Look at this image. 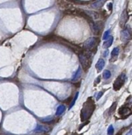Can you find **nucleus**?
<instances>
[{
    "label": "nucleus",
    "instance_id": "obj_14",
    "mask_svg": "<svg viewBox=\"0 0 132 135\" xmlns=\"http://www.w3.org/2000/svg\"><path fill=\"white\" fill-rule=\"evenodd\" d=\"M78 92H76L75 96H74V97L73 98V100H72V101H71V104H70V106H69V109H71L72 107H74V105L75 104V102H76L77 99H78Z\"/></svg>",
    "mask_w": 132,
    "mask_h": 135
},
{
    "label": "nucleus",
    "instance_id": "obj_20",
    "mask_svg": "<svg viewBox=\"0 0 132 135\" xmlns=\"http://www.w3.org/2000/svg\"><path fill=\"white\" fill-rule=\"evenodd\" d=\"M109 35H110V30L106 31L103 36V40H107L109 37Z\"/></svg>",
    "mask_w": 132,
    "mask_h": 135
},
{
    "label": "nucleus",
    "instance_id": "obj_6",
    "mask_svg": "<svg viewBox=\"0 0 132 135\" xmlns=\"http://www.w3.org/2000/svg\"><path fill=\"white\" fill-rule=\"evenodd\" d=\"M50 130H51V127L50 126H46V125L38 124V125H36V127H35L33 131L35 133L41 134V133H48V132H49Z\"/></svg>",
    "mask_w": 132,
    "mask_h": 135
},
{
    "label": "nucleus",
    "instance_id": "obj_24",
    "mask_svg": "<svg viewBox=\"0 0 132 135\" xmlns=\"http://www.w3.org/2000/svg\"><path fill=\"white\" fill-rule=\"evenodd\" d=\"M126 135H132V129H131V130H130V131H129L128 133Z\"/></svg>",
    "mask_w": 132,
    "mask_h": 135
},
{
    "label": "nucleus",
    "instance_id": "obj_9",
    "mask_svg": "<svg viewBox=\"0 0 132 135\" xmlns=\"http://www.w3.org/2000/svg\"><path fill=\"white\" fill-rule=\"evenodd\" d=\"M107 0H95L93 3L91 4V6L93 8H101L104 6V4L105 3Z\"/></svg>",
    "mask_w": 132,
    "mask_h": 135
},
{
    "label": "nucleus",
    "instance_id": "obj_19",
    "mask_svg": "<svg viewBox=\"0 0 132 135\" xmlns=\"http://www.w3.org/2000/svg\"><path fill=\"white\" fill-rule=\"evenodd\" d=\"M107 134H108V135H113L114 134V128L113 126H109L108 129V131H107Z\"/></svg>",
    "mask_w": 132,
    "mask_h": 135
},
{
    "label": "nucleus",
    "instance_id": "obj_4",
    "mask_svg": "<svg viewBox=\"0 0 132 135\" xmlns=\"http://www.w3.org/2000/svg\"><path fill=\"white\" fill-rule=\"evenodd\" d=\"M120 39L124 43L128 42L131 39V33L128 29H124L120 33Z\"/></svg>",
    "mask_w": 132,
    "mask_h": 135
},
{
    "label": "nucleus",
    "instance_id": "obj_8",
    "mask_svg": "<svg viewBox=\"0 0 132 135\" xmlns=\"http://www.w3.org/2000/svg\"><path fill=\"white\" fill-rule=\"evenodd\" d=\"M131 111L128 107H123L119 109V114L122 115L123 117H127L129 115H131Z\"/></svg>",
    "mask_w": 132,
    "mask_h": 135
},
{
    "label": "nucleus",
    "instance_id": "obj_25",
    "mask_svg": "<svg viewBox=\"0 0 132 135\" xmlns=\"http://www.w3.org/2000/svg\"><path fill=\"white\" fill-rule=\"evenodd\" d=\"M99 82H100V77H97V79H96V83H95V85H96L97 83H99Z\"/></svg>",
    "mask_w": 132,
    "mask_h": 135
},
{
    "label": "nucleus",
    "instance_id": "obj_17",
    "mask_svg": "<svg viewBox=\"0 0 132 135\" xmlns=\"http://www.w3.org/2000/svg\"><path fill=\"white\" fill-rule=\"evenodd\" d=\"M41 121L43 122H45V123H48V122H51V121H53V118L51 116H48V117L44 118V119H42Z\"/></svg>",
    "mask_w": 132,
    "mask_h": 135
},
{
    "label": "nucleus",
    "instance_id": "obj_26",
    "mask_svg": "<svg viewBox=\"0 0 132 135\" xmlns=\"http://www.w3.org/2000/svg\"><path fill=\"white\" fill-rule=\"evenodd\" d=\"M73 135H74V134H73Z\"/></svg>",
    "mask_w": 132,
    "mask_h": 135
},
{
    "label": "nucleus",
    "instance_id": "obj_11",
    "mask_svg": "<svg viewBox=\"0 0 132 135\" xmlns=\"http://www.w3.org/2000/svg\"><path fill=\"white\" fill-rule=\"evenodd\" d=\"M81 67H78L75 73L74 74L73 77H72V81H73V82H77V81L81 77Z\"/></svg>",
    "mask_w": 132,
    "mask_h": 135
},
{
    "label": "nucleus",
    "instance_id": "obj_21",
    "mask_svg": "<svg viewBox=\"0 0 132 135\" xmlns=\"http://www.w3.org/2000/svg\"><path fill=\"white\" fill-rule=\"evenodd\" d=\"M116 103L115 102L112 105V107H110V109H109V114H111V113L113 111V108H116Z\"/></svg>",
    "mask_w": 132,
    "mask_h": 135
},
{
    "label": "nucleus",
    "instance_id": "obj_13",
    "mask_svg": "<svg viewBox=\"0 0 132 135\" xmlns=\"http://www.w3.org/2000/svg\"><path fill=\"white\" fill-rule=\"evenodd\" d=\"M112 42H113V37L112 36H109L106 40L105 42L104 43V48H108L109 47H111V45L112 44Z\"/></svg>",
    "mask_w": 132,
    "mask_h": 135
},
{
    "label": "nucleus",
    "instance_id": "obj_7",
    "mask_svg": "<svg viewBox=\"0 0 132 135\" xmlns=\"http://www.w3.org/2000/svg\"><path fill=\"white\" fill-rule=\"evenodd\" d=\"M128 20V14L127 10H124L120 16V20H119V25L121 28H123L127 24V21Z\"/></svg>",
    "mask_w": 132,
    "mask_h": 135
},
{
    "label": "nucleus",
    "instance_id": "obj_5",
    "mask_svg": "<svg viewBox=\"0 0 132 135\" xmlns=\"http://www.w3.org/2000/svg\"><path fill=\"white\" fill-rule=\"evenodd\" d=\"M96 43V38L90 37V38L87 39V40L85 41L83 43V47L85 49H86V50H90V49H92L94 46H95Z\"/></svg>",
    "mask_w": 132,
    "mask_h": 135
},
{
    "label": "nucleus",
    "instance_id": "obj_10",
    "mask_svg": "<svg viewBox=\"0 0 132 135\" xmlns=\"http://www.w3.org/2000/svg\"><path fill=\"white\" fill-rule=\"evenodd\" d=\"M104 65H105L104 60L103 59V58H100V59L97 61V63H96V70H97L98 72H100V71H101L102 70H103Z\"/></svg>",
    "mask_w": 132,
    "mask_h": 135
},
{
    "label": "nucleus",
    "instance_id": "obj_23",
    "mask_svg": "<svg viewBox=\"0 0 132 135\" xmlns=\"http://www.w3.org/2000/svg\"><path fill=\"white\" fill-rule=\"evenodd\" d=\"M108 55V50H106L105 51H104V57H107Z\"/></svg>",
    "mask_w": 132,
    "mask_h": 135
},
{
    "label": "nucleus",
    "instance_id": "obj_16",
    "mask_svg": "<svg viewBox=\"0 0 132 135\" xmlns=\"http://www.w3.org/2000/svg\"><path fill=\"white\" fill-rule=\"evenodd\" d=\"M119 53V48H118V47H116V48H115L112 50V57L114 58V57H117Z\"/></svg>",
    "mask_w": 132,
    "mask_h": 135
},
{
    "label": "nucleus",
    "instance_id": "obj_22",
    "mask_svg": "<svg viewBox=\"0 0 132 135\" xmlns=\"http://www.w3.org/2000/svg\"><path fill=\"white\" fill-rule=\"evenodd\" d=\"M103 94H104V92H100L98 93L97 96H96V100H99L100 99H101V97L102 96H103Z\"/></svg>",
    "mask_w": 132,
    "mask_h": 135
},
{
    "label": "nucleus",
    "instance_id": "obj_18",
    "mask_svg": "<svg viewBox=\"0 0 132 135\" xmlns=\"http://www.w3.org/2000/svg\"><path fill=\"white\" fill-rule=\"evenodd\" d=\"M88 14H89L93 19H97L99 18V14L97 13H94V12H88Z\"/></svg>",
    "mask_w": 132,
    "mask_h": 135
},
{
    "label": "nucleus",
    "instance_id": "obj_12",
    "mask_svg": "<svg viewBox=\"0 0 132 135\" xmlns=\"http://www.w3.org/2000/svg\"><path fill=\"white\" fill-rule=\"evenodd\" d=\"M65 110H66V107L64 106L63 104L59 105V106L57 107V109H56V116H59V115H61L64 111H65Z\"/></svg>",
    "mask_w": 132,
    "mask_h": 135
},
{
    "label": "nucleus",
    "instance_id": "obj_1",
    "mask_svg": "<svg viewBox=\"0 0 132 135\" xmlns=\"http://www.w3.org/2000/svg\"><path fill=\"white\" fill-rule=\"evenodd\" d=\"M94 105L93 103L89 102L88 100V102L86 103L83 107L82 110H81V121H85L87 119H89L90 117V115L93 113V110H94Z\"/></svg>",
    "mask_w": 132,
    "mask_h": 135
},
{
    "label": "nucleus",
    "instance_id": "obj_2",
    "mask_svg": "<svg viewBox=\"0 0 132 135\" xmlns=\"http://www.w3.org/2000/svg\"><path fill=\"white\" fill-rule=\"evenodd\" d=\"M78 58H79V61L81 63V65L82 66V68L84 69L85 70H87L88 68H89L90 67V64H91V62L89 60V58H88V56L85 54H80L78 55Z\"/></svg>",
    "mask_w": 132,
    "mask_h": 135
},
{
    "label": "nucleus",
    "instance_id": "obj_15",
    "mask_svg": "<svg viewBox=\"0 0 132 135\" xmlns=\"http://www.w3.org/2000/svg\"><path fill=\"white\" fill-rule=\"evenodd\" d=\"M111 76H112V73H111V72L108 70H106L104 71L103 77L104 78V79H109V78L111 77Z\"/></svg>",
    "mask_w": 132,
    "mask_h": 135
},
{
    "label": "nucleus",
    "instance_id": "obj_3",
    "mask_svg": "<svg viewBox=\"0 0 132 135\" xmlns=\"http://www.w3.org/2000/svg\"><path fill=\"white\" fill-rule=\"evenodd\" d=\"M126 80V76L124 73H122L121 75H119L118 77L116 78V80L114 82L113 85V89L116 91H118L119 89H120V88L123 86L124 82Z\"/></svg>",
    "mask_w": 132,
    "mask_h": 135
}]
</instances>
